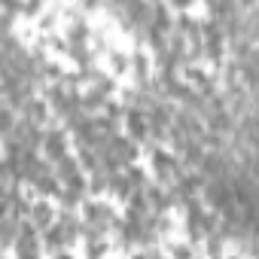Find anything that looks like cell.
I'll list each match as a JSON object with an SVG mask.
<instances>
[{"label": "cell", "mask_w": 259, "mask_h": 259, "mask_svg": "<svg viewBox=\"0 0 259 259\" xmlns=\"http://www.w3.org/2000/svg\"><path fill=\"white\" fill-rule=\"evenodd\" d=\"M82 226H89V229L107 235V232H113V226H116V213H113V207L104 204V201H85V198H82Z\"/></svg>", "instance_id": "obj_1"}, {"label": "cell", "mask_w": 259, "mask_h": 259, "mask_svg": "<svg viewBox=\"0 0 259 259\" xmlns=\"http://www.w3.org/2000/svg\"><path fill=\"white\" fill-rule=\"evenodd\" d=\"M147 128H150V138H165L168 128L174 122V107L168 104V98H156L147 110Z\"/></svg>", "instance_id": "obj_2"}, {"label": "cell", "mask_w": 259, "mask_h": 259, "mask_svg": "<svg viewBox=\"0 0 259 259\" xmlns=\"http://www.w3.org/2000/svg\"><path fill=\"white\" fill-rule=\"evenodd\" d=\"M40 229L31 223V220H19V232H16V241L10 244L16 256H40L43 244H40Z\"/></svg>", "instance_id": "obj_3"}, {"label": "cell", "mask_w": 259, "mask_h": 259, "mask_svg": "<svg viewBox=\"0 0 259 259\" xmlns=\"http://www.w3.org/2000/svg\"><path fill=\"white\" fill-rule=\"evenodd\" d=\"M153 171H156V180H159V183H174V177H180L186 168L180 165V159H177L174 153L153 150Z\"/></svg>", "instance_id": "obj_4"}, {"label": "cell", "mask_w": 259, "mask_h": 259, "mask_svg": "<svg viewBox=\"0 0 259 259\" xmlns=\"http://www.w3.org/2000/svg\"><path fill=\"white\" fill-rule=\"evenodd\" d=\"M122 122H125V132L135 144H147L150 141V128H147V113L141 107H125L122 113Z\"/></svg>", "instance_id": "obj_5"}, {"label": "cell", "mask_w": 259, "mask_h": 259, "mask_svg": "<svg viewBox=\"0 0 259 259\" xmlns=\"http://www.w3.org/2000/svg\"><path fill=\"white\" fill-rule=\"evenodd\" d=\"M40 150H43V159H46V162L61 159V156L67 153V135L61 132V128H49V132H43Z\"/></svg>", "instance_id": "obj_6"}, {"label": "cell", "mask_w": 259, "mask_h": 259, "mask_svg": "<svg viewBox=\"0 0 259 259\" xmlns=\"http://www.w3.org/2000/svg\"><path fill=\"white\" fill-rule=\"evenodd\" d=\"M28 217H31V223H34L40 232H43L46 226H52V223H55V213H52V204H49V201H37V204H31Z\"/></svg>", "instance_id": "obj_7"}, {"label": "cell", "mask_w": 259, "mask_h": 259, "mask_svg": "<svg viewBox=\"0 0 259 259\" xmlns=\"http://www.w3.org/2000/svg\"><path fill=\"white\" fill-rule=\"evenodd\" d=\"M46 110H49V104L31 95V98L22 104V110H19V113H22L25 119H31V122H37V125H40V122H46Z\"/></svg>", "instance_id": "obj_8"}, {"label": "cell", "mask_w": 259, "mask_h": 259, "mask_svg": "<svg viewBox=\"0 0 259 259\" xmlns=\"http://www.w3.org/2000/svg\"><path fill=\"white\" fill-rule=\"evenodd\" d=\"M76 171H82V168H79V159H76V156L64 153L61 159H55V168H52V174H55L58 180H67V177H73Z\"/></svg>", "instance_id": "obj_9"}, {"label": "cell", "mask_w": 259, "mask_h": 259, "mask_svg": "<svg viewBox=\"0 0 259 259\" xmlns=\"http://www.w3.org/2000/svg\"><path fill=\"white\" fill-rule=\"evenodd\" d=\"M107 189H110L116 198H128V195H132V183H128V177H125V168L110 174V183H107Z\"/></svg>", "instance_id": "obj_10"}, {"label": "cell", "mask_w": 259, "mask_h": 259, "mask_svg": "<svg viewBox=\"0 0 259 259\" xmlns=\"http://www.w3.org/2000/svg\"><path fill=\"white\" fill-rule=\"evenodd\" d=\"M31 186H34V189H37L40 195H55V192L61 189V180H58V177H55V174L49 171V174H43L40 180H34Z\"/></svg>", "instance_id": "obj_11"}, {"label": "cell", "mask_w": 259, "mask_h": 259, "mask_svg": "<svg viewBox=\"0 0 259 259\" xmlns=\"http://www.w3.org/2000/svg\"><path fill=\"white\" fill-rule=\"evenodd\" d=\"M107 183H110V174H107L104 168H95V171H89V192H92V195H101V192H107Z\"/></svg>", "instance_id": "obj_12"}, {"label": "cell", "mask_w": 259, "mask_h": 259, "mask_svg": "<svg viewBox=\"0 0 259 259\" xmlns=\"http://www.w3.org/2000/svg\"><path fill=\"white\" fill-rule=\"evenodd\" d=\"M13 125H16V110H13L10 104H0V138L10 135Z\"/></svg>", "instance_id": "obj_13"}, {"label": "cell", "mask_w": 259, "mask_h": 259, "mask_svg": "<svg viewBox=\"0 0 259 259\" xmlns=\"http://www.w3.org/2000/svg\"><path fill=\"white\" fill-rule=\"evenodd\" d=\"M165 7H168V10H177V13H186V10L192 7V0H168Z\"/></svg>", "instance_id": "obj_14"}, {"label": "cell", "mask_w": 259, "mask_h": 259, "mask_svg": "<svg viewBox=\"0 0 259 259\" xmlns=\"http://www.w3.org/2000/svg\"><path fill=\"white\" fill-rule=\"evenodd\" d=\"M110 61H113V70H116V73H119V70H125V55L113 52V55H110Z\"/></svg>", "instance_id": "obj_15"}, {"label": "cell", "mask_w": 259, "mask_h": 259, "mask_svg": "<svg viewBox=\"0 0 259 259\" xmlns=\"http://www.w3.org/2000/svg\"><path fill=\"white\" fill-rule=\"evenodd\" d=\"M98 4H101V0H79L82 10H98Z\"/></svg>", "instance_id": "obj_16"}]
</instances>
